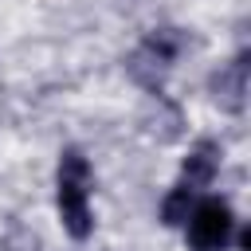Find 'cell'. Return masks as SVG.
<instances>
[{"instance_id":"obj_6","label":"cell","mask_w":251,"mask_h":251,"mask_svg":"<svg viewBox=\"0 0 251 251\" xmlns=\"http://www.w3.org/2000/svg\"><path fill=\"white\" fill-rule=\"evenodd\" d=\"M169 67H173V63H169V59H161V55H157L153 47H145V43L126 59L129 78H133L137 86H145L149 94H157V90H161V82H165V71H169Z\"/></svg>"},{"instance_id":"obj_5","label":"cell","mask_w":251,"mask_h":251,"mask_svg":"<svg viewBox=\"0 0 251 251\" xmlns=\"http://www.w3.org/2000/svg\"><path fill=\"white\" fill-rule=\"evenodd\" d=\"M220 145L212 141V137H204V141H196L192 145V153L184 157V165H180V173H184V184L188 188H204V184H212V176H216V169H220Z\"/></svg>"},{"instance_id":"obj_1","label":"cell","mask_w":251,"mask_h":251,"mask_svg":"<svg viewBox=\"0 0 251 251\" xmlns=\"http://www.w3.org/2000/svg\"><path fill=\"white\" fill-rule=\"evenodd\" d=\"M90 165L78 149H63L59 157V216L71 239H86L94 220H90Z\"/></svg>"},{"instance_id":"obj_7","label":"cell","mask_w":251,"mask_h":251,"mask_svg":"<svg viewBox=\"0 0 251 251\" xmlns=\"http://www.w3.org/2000/svg\"><path fill=\"white\" fill-rule=\"evenodd\" d=\"M192 188L188 184H176L165 200H161V224H169V227H180V224H188V212H192Z\"/></svg>"},{"instance_id":"obj_8","label":"cell","mask_w":251,"mask_h":251,"mask_svg":"<svg viewBox=\"0 0 251 251\" xmlns=\"http://www.w3.org/2000/svg\"><path fill=\"white\" fill-rule=\"evenodd\" d=\"M145 47H153L161 59H176V51H180V31L176 27H153L149 35H145Z\"/></svg>"},{"instance_id":"obj_4","label":"cell","mask_w":251,"mask_h":251,"mask_svg":"<svg viewBox=\"0 0 251 251\" xmlns=\"http://www.w3.org/2000/svg\"><path fill=\"white\" fill-rule=\"evenodd\" d=\"M141 129H145V137H153V141L169 145V141H176V137L184 133V114H180V106H176L173 98H165V94L157 90V94H149V98H145Z\"/></svg>"},{"instance_id":"obj_3","label":"cell","mask_w":251,"mask_h":251,"mask_svg":"<svg viewBox=\"0 0 251 251\" xmlns=\"http://www.w3.org/2000/svg\"><path fill=\"white\" fill-rule=\"evenodd\" d=\"M247 59H251V55L239 51L227 67H220V71L208 78V90H212L216 106L227 110V114H239L243 102H247Z\"/></svg>"},{"instance_id":"obj_2","label":"cell","mask_w":251,"mask_h":251,"mask_svg":"<svg viewBox=\"0 0 251 251\" xmlns=\"http://www.w3.org/2000/svg\"><path fill=\"white\" fill-rule=\"evenodd\" d=\"M231 231H235V220H231V208L220 196H208V200L192 204V212H188V243H192V251H227Z\"/></svg>"},{"instance_id":"obj_9","label":"cell","mask_w":251,"mask_h":251,"mask_svg":"<svg viewBox=\"0 0 251 251\" xmlns=\"http://www.w3.org/2000/svg\"><path fill=\"white\" fill-rule=\"evenodd\" d=\"M235 243H239V251H251V231H247V227H243V231H239V235H235Z\"/></svg>"}]
</instances>
